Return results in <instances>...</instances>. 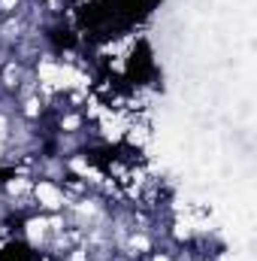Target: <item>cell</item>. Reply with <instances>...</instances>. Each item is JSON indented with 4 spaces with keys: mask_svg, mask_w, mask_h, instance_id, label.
Listing matches in <instances>:
<instances>
[{
    "mask_svg": "<svg viewBox=\"0 0 257 261\" xmlns=\"http://www.w3.org/2000/svg\"><path fill=\"white\" fill-rule=\"evenodd\" d=\"M34 206L37 213H64L67 210V195H64V186L55 182V179H34Z\"/></svg>",
    "mask_w": 257,
    "mask_h": 261,
    "instance_id": "obj_1",
    "label": "cell"
}]
</instances>
